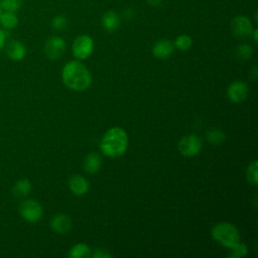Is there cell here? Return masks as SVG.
<instances>
[{
  "mask_svg": "<svg viewBox=\"0 0 258 258\" xmlns=\"http://www.w3.org/2000/svg\"><path fill=\"white\" fill-rule=\"evenodd\" d=\"M122 15H123L124 19L130 20V19H132L133 16H134V10L131 9V8H127V9H125V10L123 11V14H122Z\"/></svg>",
  "mask_w": 258,
  "mask_h": 258,
  "instance_id": "obj_26",
  "label": "cell"
},
{
  "mask_svg": "<svg viewBox=\"0 0 258 258\" xmlns=\"http://www.w3.org/2000/svg\"><path fill=\"white\" fill-rule=\"evenodd\" d=\"M101 23L103 28L108 32H114L116 31L121 23L120 16L115 11H107L101 19Z\"/></svg>",
  "mask_w": 258,
  "mask_h": 258,
  "instance_id": "obj_14",
  "label": "cell"
},
{
  "mask_svg": "<svg viewBox=\"0 0 258 258\" xmlns=\"http://www.w3.org/2000/svg\"><path fill=\"white\" fill-rule=\"evenodd\" d=\"M202 140L199 136L190 134L182 137L178 142L179 152L186 157H191L197 155L202 149Z\"/></svg>",
  "mask_w": 258,
  "mask_h": 258,
  "instance_id": "obj_6",
  "label": "cell"
},
{
  "mask_svg": "<svg viewBox=\"0 0 258 258\" xmlns=\"http://www.w3.org/2000/svg\"><path fill=\"white\" fill-rule=\"evenodd\" d=\"M94 49V41L91 36L82 34L76 37L73 43V53L79 59L89 57Z\"/></svg>",
  "mask_w": 258,
  "mask_h": 258,
  "instance_id": "obj_5",
  "label": "cell"
},
{
  "mask_svg": "<svg viewBox=\"0 0 258 258\" xmlns=\"http://www.w3.org/2000/svg\"><path fill=\"white\" fill-rule=\"evenodd\" d=\"M212 236L221 245L228 248H233L240 242L238 229L233 224L226 222L217 224L212 230Z\"/></svg>",
  "mask_w": 258,
  "mask_h": 258,
  "instance_id": "obj_3",
  "label": "cell"
},
{
  "mask_svg": "<svg viewBox=\"0 0 258 258\" xmlns=\"http://www.w3.org/2000/svg\"><path fill=\"white\" fill-rule=\"evenodd\" d=\"M23 0H1L0 7L2 11L17 12L22 7Z\"/></svg>",
  "mask_w": 258,
  "mask_h": 258,
  "instance_id": "obj_20",
  "label": "cell"
},
{
  "mask_svg": "<svg viewBox=\"0 0 258 258\" xmlns=\"http://www.w3.org/2000/svg\"><path fill=\"white\" fill-rule=\"evenodd\" d=\"M253 25L250 19L244 15H238L231 21L232 33L237 37H246L252 34Z\"/></svg>",
  "mask_w": 258,
  "mask_h": 258,
  "instance_id": "obj_8",
  "label": "cell"
},
{
  "mask_svg": "<svg viewBox=\"0 0 258 258\" xmlns=\"http://www.w3.org/2000/svg\"><path fill=\"white\" fill-rule=\"evenodd\" d=\"M51 27L56 31H62L68 27V18L63 15H56L51 19Z\"/></svg>",
  "mask_w": 258,
  "mask_h": 258,
  "instance_id": "obj_22",
  "label": "cell"
},
{
  "mask_svg": "<svg viewBox=\"0 0 258 258\" xmlns=\"http://www.w3.org/2000/svg\"><path fill=\"white\" fill-rule=\"evenodd\" d=\"M257 160H253L247 169V179L252 185H256L258 182V172H257Z\"/></svg>",
  "mask_w": 258,
  "mask_h": 258,
  "instance_id": "obj_23",
  "label": "cell"
},
{
  "mask_svg": "<svg viewBox=\"0 0 258 258\" xmlns=\"http://www.w3.org/2000/svg\"><path fill=\"white\" fill-rule=\"evenodd\" d=\"M1 13H2V9H1V7H0V15H1Z\"/></svg>",
  "mask_w": 258,
  "mask_h": 258,
  "instance_id": "obj_31",
  "label": "cell"
},
{
  "mask_svg": "<svg viewBox=\"0 0 258 258\" xmlns=\"http://www.w3.org/2000/svg\"><path fill=\"white\" fill-rule=\"evenodd\" d=\"M253 53V49L249 44H240L237 47V55L242 58V59H248L252 56Z\"/></svg>",
  "mask_w": 258,
  "mask_h": 258,
  "instance_id": "obj_24",
  "label": "cell"
},
{
  "mask_svg": "<svg viewBox=\"0 0 258 258\" xmlns=\"http://www.w3.org/2000/svg\"><path fill=\"white\" fill-rule=\"evenodd\" d=\"M66 50V41L60 36H50L46 39L43 47L45 55L49 59L59 58Z\"/></svg>",
  "mask_w": 258,
  "mask_h": 258,
  "instance_id": "obj_7",
  "label": "cell"
},
{
  "mask_svg": "<svg viewBox=\"0 0 258 258\" xmlns=\"http://www.w3.org/2000/svg\"><path fill=\"white\" fill-rule=\"evenodd\" d=\"M248 253V248L243 243H238L236 246L232 248V255L231 257H244Z\"/></svg>",
  "mask_w": 258,
  "mask_h": 258,
  "instance_id": "obj_25",
  "label": "cell"
},
{
  "mask_svg": "<svg viewBox=\"0 0 258 258\" xmlns=\"http://www.w3.org/2000/svg\"><path fill=\"white\" fill-rule=\"evenodd\" d=\"M161 0H148V2L150 3V5H158L160 3Z\"/></svg>",
  "mask_w": 258,
  "mask_h": 258,
  "instance_id": "obj_29",
  "label": "cell"
},
{
  "mask_svg": "<svg viewBox=\"0 0 258 258\" xmlns=\"http://www.w3.org/2000/svg\"><path fill=\"white\" fill-rule=\"evenodd\" d=\"M173 52V44L166 39L158 40L152 46V54L157 58H166Z\"/></svg>",
  "mask_w": 258,
  "mask_h": 258,
  "instance_id": "obj_13",
  "label": "cell"
},
{
  "mask_svg": "<svg viewBox=\"0 0 258 258\" xmlns=\"http://www.w3.org/2000/svg\"><path fill=\"white\" fill-rule=\"evenodd\" d=\"M128 146L127 133L120 127L109 129L101 140V150L109 157H118L125 153Z\"/></svg>",
  "mask_w": 258,
  "mask_h": 258,
  "instance_id": "obj_2",
  "label": "cell"
},
{
  "mask_svg": "<svg viewBox=\"0 0 258 258\" xmlns=\"http://www.w3.org/2000/svg\"><path fill=\"white\" fill-rule=\"evenodd\" d=\"M51 229L58 234H66L72 228V220L64 214H58L52 217L50 221Z\"/></svg>",
  "mask_w": 258,
  "mask_h": 258,
  "instance_id": "obj_11",
  "label": "cell"
},
{
  "mask_svg": "<svg viewBox=\"0 0 258 258\" xmlns=\"http://www.w3.org/2000/svg\"><path fill=\"white\" fill-rule=\"evenodd\" d=\"M31 188H32V185H31L30 181L26 178H23L14 183L11 191L15 198L21 199V198L27 197L30 194Z\"/></svg>",
  "mask_w": 258,
  "mask_h": 258,
  "instance_id": "obj_15",
  "label": "cell"
},
{
  "mask_svg": "<svg viewBox=\"0 0 258 258\" xmlns=\"http://www.w3.org/2000/svg\"><path fill=\"white\" fill-rule=\"evenodd\" d=\"M206 138L208 142H210L213 145H219L223 143L226 140V135L223 131L218 130V129H213L207 132Z\"/></svg>",
  "mask_w": 258,
  "mask_h": 258,
  "instance_id": "obj_19",
  "label": "cell"
},
{
  "mask_svg": "<svg viewBox=\"0 0 258 258\" xmlns=\"http://www.w3.org/2000/svg\"><path fill=\"white\" fill-rule=\"evenodd\" d=\"M6 53L10 59L18 61L24 58L26 54V47L21 41L13 39L7 43Z\"/></svg>",
  "mask_w": 258,
  "mask_h": 258,
  "instance_id": "obj_10",
  "label": "cell"
},
{
  "mask_svg": "<svg viewBox=\"0 0 258 258\" xmlns=\"http://www.w3.org/2000/svg\"><path fill=\"white\" fill-rule=\"evenodd\" d=\"M69 187L73 194L82 196L89 189V181L80 174H74L69 179Z\"/></svg>",
  "mask_w": 258,
  "mask_h": 258,
  "instance_id": "obj_12",
  "label": "cell"
},
{
  "mask_svg": "<svg viewBox=\"0 0 258 258\" xmlns=\"http://www.w3.org/2000/svg\"><path fill=\"white\" fill-rule=\"evenodd\" d=\"M252 33L254 34V40L257 41V33H258V30H257V29H253Z\"/></svg>",
  "mask_w": 258,
  "mask_h": 258,
  "instance_id": "obj_30",
  "label": "cell"
},
{
  "mask_svg": "<svg viewBox=\"0 0 258 258\" xmlns=\"http://www.w3.org/2000/svg\"><path fill=\"white\" fill-rule=\"evenodd\" d=\"M93 257L95 258H109L110 255L108 253H106L105 251L101 250V249H98L96 250V252L93 254Z\"/></svg>",
  "mask_w": 258,
  "mask_h": 258,
  "instance_id": "obj_27",
  "label": "cell"
},
{
  "mask_svg": "<svg viewBox=\"0 0 258 258\" xmlns=\"http://www.w3.org/2000/svg\"><path fill=\"white\" fill-rule=\"evenodd\" d=\"M63 84L74 91H85L91 86L92 78L87 68L77 60L69 61L62 69Z\"/></svg>",
  "mask_w": 258,
  "mask_h": 258,
  "instance_id": "obj_1",
  "label": "cell"
},
{
  "mask_svg": "<svg viewBox=\"0 0 258 258\" xmlns=\"http://www.w3.org/2000/svg\"><path fill=\"white\" fill-rule=\"evenodd\" d=\"M0 24L4 29H14L19 24L18 16L16 12L2 11L0 15Z\"/></svg>",
  "mask_w": 258,
  "mask_h": 258,
  "instance_id": "obj_17",
  "label": "cell"
},
{
  "mask_svg": "<svg viewBox=\"0 0 258 258\" xmlns=\"http://www.w3.org/2000/svg\"><path fill=\"white\" fill-rule=\"evenodd\" d=\"M192 44V39L190 36L186 34H181L176 37L174 41V45L179 49V50H187Z\"/></svg>",
  "mask_w": 258,
  "mask_h": 258,
  "instance_id": "obj_21",
  "label": "cell"
},
{
  "mask_svg": "<svg viewBox=\"0 0 258 258\" xmlns=\"http://www.w3.org/2000/svg\"><path fill=\"white\" fill-rule=\"evenodd\" d=\"M20 216L29 223L38 222L43 215V210L41 205L32 199L24 200L19 206Z\"/></svg>",
  "mask_w": 258,
  "mask_h": 258,
  "instance_id": "obj_4",
  "label": "cell"
},
{
  "mask_svg": "<svg viewBox=\"0 0 258 258\" xmlns=\"http://www.w3.org/2000/svg\"><path fill=\"white\" fill-rule=\"evenodd\" d=\"M69 256L72 258L89 257L91 256V249L86 244H77L70 250Z\"/></svg>",
  "mask_w": 258,
  "mask_h": 258,
  "instance_id": "obj_18",
  "label": "cell"
},
{
  "mask_svg": "<svg viewBox=\"0 0 258 258\" xmlns=\"http://www.w3.org/2000/svg\"><path fill=\"white\" fill-rule=\"evenodd\" d=\"M229 99L234 103H240L244 101L248 95V87L243 82H233L227 89Z\"/></svg>",
  "mask_w": 258,
  "mask_h": 258,
  "instance_id": "obj_9",
  "label": "cell"
},
{
  "mask_svg": "<svg viewBox=\"0 0 258 258\" xmlns=\"http://www.w3.org/2000/svg\"><path fill=\"white\" fill-rule=\"evenodd\" d=\"M101 157L99 154L92 152L88 154L84 160V169L88 173H95L101 167Z\"/></svg>",
  "mask_w": 258,
  "mask_h": 258,
  "instance_id": "obj_16",
  "label": "cell"
},
{
  "mask_svg": "<svg viewBox=\"0 0 258 258\" xmlns=\"http://www.w3.org/2000/svg\"><path fill=\"white\" fill-rule=\"evenodd\" d=\"M6 37H7V34L6 32L0 28V50L4 47L5 45V42H6Z\"/></svg>",
  "mask_w": 258,
  "mask_h": 258,
  "instance_id": "obj_28",
  "label": "cell"
}]
</instances>
